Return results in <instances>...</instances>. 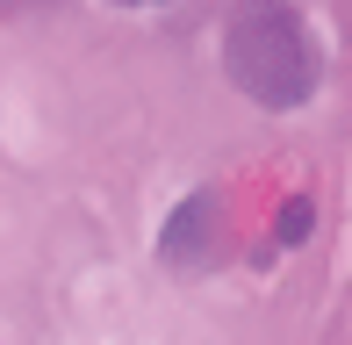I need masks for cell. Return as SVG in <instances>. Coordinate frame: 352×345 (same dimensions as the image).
<instances>
[{
    "label": "cell",
    "instance_id": "cell-1",
    "mask_svg": "<svg viewBox=\"0 0 352 345\" xmlns=\"http://www.w3.org/2000/svg\"><path fill=\"white\" fill-rule=\"evenodd\" d=\"M223 72L266 115H295L324 87V51L295 0H237L223 22Z\"/></svg>",
    "mask_w": 352,
    "mask_h": 345
},
{
    "label": "cell",
    "instance_id": "cell-2",
    "mask_svg": "<svg viewBox=\"0 0 352 345\" xmlns=\"http://www.w3.org/2000/svg\"><path fill=\"white\" fill-rule=\"evenodd\" d=\"M216 252H223V194L195 187V194H180L166 209V223H158V266H166V274H209Z\"/></svg>",
    "mask_w": 352,
    "mask_h": 345
},
{
    "label": "cell",
    "instance_id": "cell-3",
    "mask_svg": "<svg viewBox=\"0 0 352 345\" xmlns=\"http://www.w3.org/2000/svg\"><path fill=\"white\" fill-rule=\"evenodd\" d=\"M309 230H316V201H309V194H287L280 216H274V238L295 252V245H309Z\"/></svg>",
    "mask_w": 352,
    "mask_h": 345
},
{
    "label": "cell",
    "instance_id": "cell-4",
    "mask_svg": "<svg viewBox=\"0 0 352 345\" xmlns=\"http://www.w3.org/2000/svg\"><path fill=\"white\" fill-rule=\"evenodd\" d=\"M116 8H173V0H116Z\"/></svg>",
    "mask_w": 352,
    "mask_h": 345
},
{
    "label": "cell",
    "instance_id": "cell-5",
    "mask_svg": "<svg viewBox=\"0 0 352 345\" xmlns=\"http://www.w3.org/2000/svg\"><path fill=\"white\" fill-rule=\"evenodd\" d=\"M14 8H22V0H0V14H14Z\"/></svg>",
    "mask_w": 352,
    "mask_h": 345
}]
</instances>
